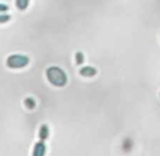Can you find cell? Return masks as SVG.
Here are the masks:
<instances>
[{
	"label": "cell",
	"instance_id": "obj_1",
	"mask_svg": "<svg viewBox=\"0 0 160 156\" xmlns=\"http://www.w3.org/2000/svg\"><path fill=\"white\" fill-rule=\"evenodd\" d=\"M46 77L47 81L55 87H64L66 86L67 81V75L62 68L57 66H51L46 69Z\"/></svg>",
	"mask_w": 160,
	"mask_h": 156
},
{
	"label": "cell",
	"instance_id": "obj_2",
	"mask_svg": "<svg viewBox=\"0 0 160 156\" xmlns=\"http://www.w3.org/2000/svg\"><path fill=\"white\" fill-rule=\"evenodd\" d=\"M30 63V58L21 54H12L7 58V66L12 69L23 68Z\"/></svg>",
	"mask_w": 160,
	"mask_h": 156
},
{
	"label": "cell",
	"instance_id": "obj_3",
	"mask_svg": "<svg viewBox=\"0 0 160 156\" xmlns=\"http://www.w3.org/2000/svg\"><path fill=\"white\" fill-rule=\"evenodd\" d=\"M45 154H46V145L44 141H40L34 145L32 156H45Z\"/></svg>",
	"mask_w": 160,
	"mask_h": 156
},
{
	"label": "cell",
	"instance_id": "obj_4",
	"mask_svg": "<svg viewBox=\"0 0 160 156\" xmlns=\"http://www.w3.org/2000/svg\"><path fill=\"white\" fill-rule=\"evenodd\" d=\"M79 74L83 77H93L97 74V69L92 66H83L79 69Z\"/></svg>",
	"mask_w": 160,
	"mask_h": 156
},
{
	"label": "cell",
	"instance_id": "obj_5",
	"mask_svg": "<svg viewBox=\"0 0 160 156\" xmlns=\"http://www.w3.org/2000/svg\"><path fill=\"white\" fill-rule=\"evenodd\" d=\"M49 136V129L47 127V124H42L40 127V132H38V138L41 141L47 140Z\"/></svg>",
	"mask_w": 160,
	"mask_h": 156
},
{
	"label": "cell",
	"instance_id": "obj_6",
	"mask_svg": "<svg viewBox=\"0 0 160 156\" xmlns=\"http://www.w3.org/2000/svg\"><path fill=\"white\" fill-rule=\"evenodd\" d=\"M30 0H16V6L19 10H25L29 7Z\"/></svg>",
	"mask_w": 160,
	"mask_h": 156
},
{
	"label": "cell",
	"instance_id": "obj_7",
	"mask_svg": "<svg viewBox=\"0 0 160 156\" xmlns=\"http://www.w3.org/2000/svg\"><path fill=\"white\" fill-rule=\"evenodd\" d=\"M75 60H76V64L77 65H81L85 62V55H83L82 52H77L75 54Z\"/></svg>",
	"mask_w": 160,
	"mask_h": 156
},
{
	"label": "cell",
	"instance_id": "obj_8",
	"mask_svg": "<svg viewBox=\"0 0 160 156\" xmlns=\"http://www.w3.org/2000/svg\"><path fill=\"white\" fill-rule=\"evenodd\" d=\"M24 105L28 109H34L35 108V100L33 98H31V97H29V98H27L24 100Z\"/></svg>",
	"mask_w": 160,
	"mask_h": 156
},
{
	"label": "cell",
	"instance_id": "obj_9",
	"mask_svg": "<svg viewBox=\"0 0 160 156\" xmlns=\"http://www.w3.org/2000/svg\"><path fill=\"white\" fill-rule=\"evenodd\" d=\"M10 19H11V16H9V14H6V13L0 14V24H1V23L8 22Z\"/></svg>",
	"mask_w": 160,
	"mask_h": 156
},
{
	"label": "cell",
	"instance_id": "obj_10",
	"mask_svg": "<svg viewBox=\"0 0 160 156\" xmlns=\"http://www.w3.org/2000/svg\"><path fill=\"white\" fill-rule=\"evenodd\" d=\"M9 10V7L5 3H0V12H5V11H8Z\"/></svg>",
	"mask_w": 160,
	"mask_h": 156
}]
</instances>
